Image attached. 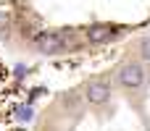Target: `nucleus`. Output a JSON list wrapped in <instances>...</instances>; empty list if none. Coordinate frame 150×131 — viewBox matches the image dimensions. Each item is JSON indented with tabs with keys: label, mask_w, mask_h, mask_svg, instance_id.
I'll return each instance as SVG.
<instances>
[{
	"label": "nucleus",
	"mask_w": 150,
	"mask_h": 131,
	"mask_svg": "<svg viewBox=\"0 0 150 131\" xmlns=\"http://www.w3.org/2000/svg\"><path fill=\"white\" fill-rule=\"evenodd\" d=\"M82 34H84V42H87L90 47H103V45L113 42V39L121 34V29H119V26H113V24L92 21L87 29H82Z\"/></svg>",
	"instance_id": "obj_4"
},
{
	"label": "nucleus",
	"mask_w": 150,
	"mask_h": 131,
	"mask_svg": "<svg viewBox=\"0 0 150 131\" xmlns=\"http://www.w3.org/2000/svg\"><path fill=\"white\" fill-rule=\"evenodd\" d=\"M84 42V34L76 29H42L32 37V50L37 55H63V53H74L79 50Z\"/></svg>",
	"instance_id": "obj_1"
},
{
	"label": "nucleus",
	"mask_w": 150,
	"mask_h": 131,
	"mask_svg": "<svg viewBox=\"0 0 150 131\" xmlns=\"http://www.w3.org/2000/svg\"><path fill=\"white\" fill-rule=\"evenodd\" d=\"M111 100H113V76L100 74V76L87 79V84H84V102H87V108H92L95 113H103L111 105Z\"/></svg>",
	"instance_id": "obj_3"
},
{
	"label": "nucleus",
	"mask_w": 150,
	"mask_h": 131,
	"mask_svg": "<svg viewBox=\"0 0 150 131\" xmlns=\"http://www.w3.org/2000/svg\"><path fill=\"white\" fill-rule=\"evenodd\" d=\"M8 26H11V18H8V13H5V11H0V39L8 34Z\"/></svg>",
	"instance_id": "obj_6"
},
{
	"label": "nucleus",
	"mask_w": 150,
	"mask_h": 131,
	"mask_svg": "<svg viewBox=\"0 0 150 131\" xmlns=\"http://www.w3.org/2000/svg\"><path fill=\"white\" fill-rule=\"evenodd\" d=\"M137 53H140V60L150 63V34L140 39V45H137Z\"/></svg>",
	"instance_id": "obj_5"
},
{
	"label": "nucleus",
	"mask_w": 150,
	"mask_h": 131,
	"mask_svg": "<svg viewBox=\"0 0 150 131\" xmlns=\"http://www.w3.org/2000/svg\"><path fill=\"white\" fill-rule=\"evenodd\" d=\"M148 84V74L142 60H121L113 71V87L124 97H140Z\"/></svg>",
	"instance_id": "obj_2"
}]
</instances>
